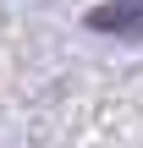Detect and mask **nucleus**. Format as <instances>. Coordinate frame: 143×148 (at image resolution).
Segmentation results:
<instances>
[{
	"mask_svg": "<svg viewBox=\"0 0 143 148\" xmlns=\"http://www.w3.org/2000/svg\"><path fill=\"white\" fill-rule=\"evenodd\" d=\"M88 27L110 33V38H143V0H105V5H94Z\"/></svg>",
	"mask_w": 143,
	"mask_h": 148,
	"instance_id": "nucleus-1",
	"label": "nucleus"
}]
</instances>
